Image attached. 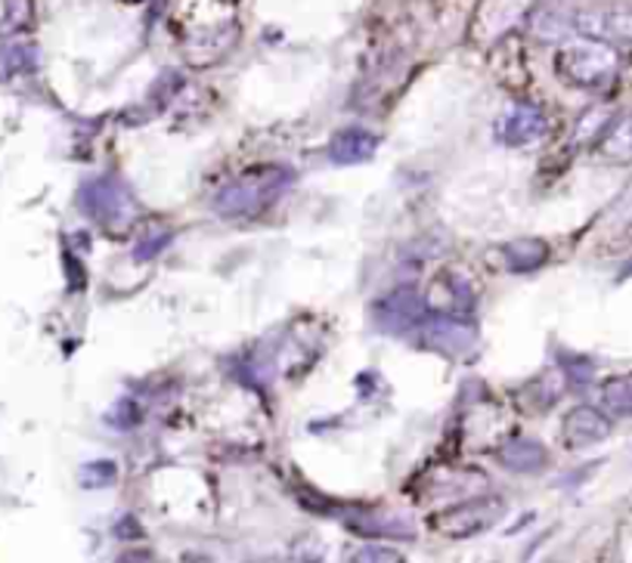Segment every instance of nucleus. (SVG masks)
<instances>
[{
    "label": "nucleus",
    "instance_id": "1",
    "mask_svg": "<svg viewBox=\"0 0 632 563\" xmlns=\"http://www.w3.org/2000/svg\"><path fill=\"white\" fill-rule=\"evenodd\" d=\"M295 180L286 167H261V171H248L245 177L224 186L214 199V211L226 217V221H248L258 217L264 208L283 196L288 183Z\"/></svg>",
    "mask_w": 632,
    "mask_h": 563
},
{
    "label": "nucleus",
    "instance_id": "2",
    "mask_svg": "<svg viewBox=\"0 0 632 563\" xmlns=\"http://www.w3.org/2000/svg\"><path fill=\"white\" fill-rule=\"evenodd\" d=\"M555 68L573 87L598 90V87H608L617 75V50L614 43L580 35V40H571L558 50Z\"/></svg>",
    "mask_w": 632,
    "mask_h": 563
},
{
    "label": "nucleus",
    "instance_id": "3",
    "mask_svg": "<svg viewBox=\"0 0 632 563\" xmlns=\"http://www.w3.org/2000/svg\"><path fill=\"white\" fill-rule=\"evenodd\" d=\"M78 201L84 214L106 226L109 233H124L137 217V201L119 177H97L84 183Z\"/></svg>",
    "mask_w": 632,
    "mask_h": 563
},
{
    "label": "nucleus",
    "instance_id": "4",
    "mask_svg": "<svg viewBox=\"0 0 632 563\" xmlns=\"http://www.w3.org/2000/svg\"><path fill=\"white\" fill-rule=\"evenodd\" d=\"M506 517V502L496 499V496H484V499H469V502H459L441 511L434 517V529L444 533L449 539H471L478 533H487L490 526Z\"/></svg>",
    "mask_w": 632,
    "mask_h": 563
},
{
    "label": "nucleus",
    "instance_id": "5",
    "mask_svg": "<svg viewBox=\"0 0 632 563\" xmlns=\"http://www.w3.org/2000/svg\"><path fill=\"white\" fill-rule=\"evenodd\" d=\"M571 25L583 38L605 40V43H623L632 40V7L614 3V7H590L573 13Z\"/></svg>",
    "mask_w": 632,
    "mask_h": 563
},
{
    "label": "nucleus",
    "instance_id": "6",
    "mask_svg": "<svg viewBox=\"0 0 632 563\" xmlns=\"http://www.w3.org/2000/svg\"><path fill=\"white\" fill-rule=\"evenodd\" d=\"M549 130V121L546 115L536 109V105H511L503 118L496 121V137L506 142V146H531V142L543 140Z\"/></svg>",
    "mask_w": 632,
    "mask_h": 563
},
{
    "label": "nucleus",
    "instance_id": "7",
    "mask_svg": "<svg viewBox=\"0 0 632 563\" xmlns=\"http://www.w3.org/2000/svg\"><path fill=\"white\" fill-rule=\"evenodd\" d=\"M608 434H611V422L598 409H592V405H577V409H571L568 418H565V427H561V440H565V446H571V449L595 446V442L605 440Z\"/></svg>",
    "mask_w": 632,
    "mask_h": 563
},
{
    "label": "nucleus",
    "instance_id": "8",
    "mask_svg": "<svg viewBox=\"0 0 632 563\" xmlns=\"http://www.w3.org/2000/svg\"><path fill=\"white\" fill-rule=\"evenodd\" d=\"M375 149H379V137L372 130L345 127L329 142V159L335 164H363L375 155Z\"/></svg>",
    "mask_w": 632,
    "mask_h": 563
},
{
    "label": "nucleus",
    "instance_id": "9",
    "mask_svg": "<svg viewBox=\"0 0 632 563\" xmlns=\"http://www.w3.org/2000/svg\"><path fill=\"white\" fill-rule=\"evenodd\" d=\"M419 328L425 331L422 343L431 347V350H441V353H466L474 343V328H469L466 322H422Z\"/></svg>",
    "mask_w": 632,
    "mask_h": 563
},
{
    "label": "nucleus",
    "instance_id": "10",
    "mask_svg": "<svg viewBox=\"0 0 632 563\" xmlns=\"http://www.w3.org/2000/svg\"><path fill=\"white\" fill-rule=\"evenodd\" d=\"M375 313H388V320H379L385 328H394V331H400V328H409V325H422V316H425V306L422 301L412 295V291H397L394 298H388L385 303H379V310Z\"/></svg>",
    "mask_w": 632,
    "mask_h": 563
},
{
    "label": "nucleus",
    "instance_id": "11",
    "mask_svg": "<svg viewBox=\"0 0 632 563\" xmlns=\"http://www.w3.org/2000/svg\"><path fill=\"white\" fill-rule=\"evenodd\" d=\"M499 459H503V464H506L509 471H515V474H536V471H543L546 462H549L546 449L533 440L506 442V446L499 449Z\"/></svg>",
    "mask_w": 632,
    "mask_h": 563
},
{
    "label": "nucleus",
    "instance_id": "12",
    "mask_svg": "<svg viewBox=\"0 0 632 563\" xmlns=\"http://www.w3.org/2000/svg\"><path fill=\"white\" fill-rule=\"evenodd\" d=\"M549 258V245L540 239H518L506 245V263L511 273H533Z\"/></svg>",
    "mask_w": 632,
    "mask_h": 563
},
{
    "label": "nucleus",
    "instance_id": "13",
    "mask_svg": "<svg viewBox=\"0 0 632 563\" xmlns=\"http://www.w3.org/2000/svg\"><path fill=\"white\" fill-rule=\"evenodd\" d=\"M598 152L608 161H632V115L614 121L605 140L598 142Z\"/></svg>",
    "mask_w": 632,
    "mask_h": 563
},
{
    "label": "nucleus",
    "instance_id": "14",
    "mask_svg": "<svg viewBox=\"0 0 632 563\" xmlns=\"http://www.w3.org/2000/svg\"><path fill=\"white\" fill-rule=\"evenodd\" d=\"M602 402H605V409L611 412L614 418H632V381L614 378V381L605 384Z\"/></svg>",
    "mask_w": 632,
    "mask_h": 563
},
{
    "label": "nucleus",
    "instance_id": "15",
    "mask_svg": "<svg viewBox=\"0 0 632 563\" xmlns=\"http://www.w3.org/2000/svg\"><path fill=\"white\" fill-rule=\"evenodd\" d=\"M354 533H367V536H394V539H412V529H404V523L394 521H375V517H354L350 521Z\"/></svg>",
    "mask_w": 632,
    "mask_h": 563
},
{
    "label": "nucleus",
    "instance_id": "16",
    "mask_svg": "<svg viewBox=\"0 0 632 563\" xmlns=\"http://www.w3.org/2000/svg\"><path fill=\"white\" fill-rule=\"evenodd\" d=\"M35 65V50L25 47V43H13L0 53V72L3 75H20V72H28Z\"/></svg>",
    "mask_w": 632,
    "mask_h": 563
},
{
    "label": "nucleus",
    "instance_id": "17",
    "mask_svg": "<svg viewBox=\"0 0 632 563\" xmlns=\"http://www.w3.org/2000/svg\"><path fill=\"white\" fill-rule=\"evenodd\" d=\"M115 477H119V467H115L112 462H94V464H84L82 467V483L84 486H94V489L109 486Z\"/></svg>",
    "mask_w": 632,
    "mask_h": 563
},
{
    "label": "nucleus",
    "instance_id": "18",
    "mask_svg": "<svg viewBox=\"0 0 632 563\" xmlns=\"http://www.w3.org/2000/svg\"><path fill=\"white\" fill-rule=\"evenodd\" d=\"M168 245V233H156L152 239L140 241V248H137V261H149V258H156V251Z\"/></svg>",
    "mask_w": 632,
    "mask_h": 563
},
{
    "label": "nucleus",
    "instance_id": "19",
    "mask_svg": "<svg viewBox=\"0 0 632 563\" xmlns=\"http://www.w3.org/2000/svg\"><path fill=\"white\" fill-rule=\"evenodd\" d=\"M354 561H400V554L385 548H363V554H357Z\"/></svg>",
    "mask_w": 632,
    "mask_h": 563
},
{
    "label": "nucleus",
    "instance_id": "20",
    "mask_svg": "<svg viewBox=\"0 0 632 563\" xmlns=\"http://www.w3.org/2000/svg\"><path fill=\"white\" fill-rule=\"evenodd\" d=\"M127 3H137V0H127Z\"/></svg>",
    "mask_w": 632,
    "mask_h": 563
}]
</instances>
